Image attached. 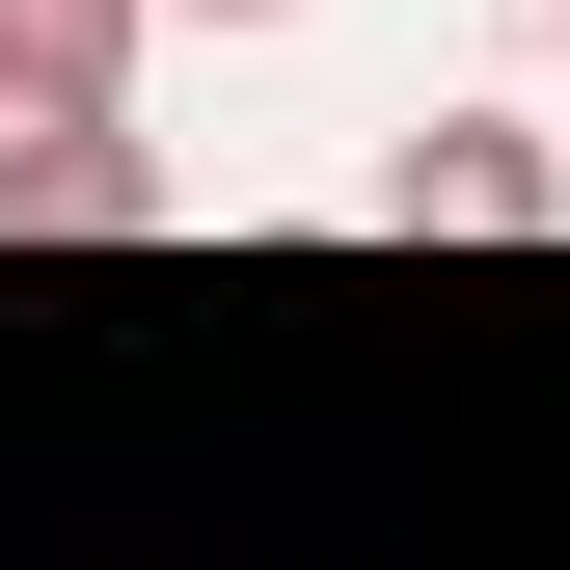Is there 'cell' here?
<instances>
[{
    "mask_svg": "<svg viewBox=\"0 0 570 570\" xmlns=\"http://www.w3.org/2000/svg\"><path fill=\"white\" fill-rule=\"evenodd\" d=\"M353 218H381V245H543V218H570V164H543L517 109H407Z\"/></svg>",
    "mask_w": 570,
    "mask_h": 570,
    "instance_id": "1",
    "label": "cell"
},
{
    "mask_svg": "<svg viewBox=\"0 0 570 570\" xmlns=\"http://www.w3.org/2000/svg\"><path fill=\"white\" fill-rule=\"evenodd\" d=\"M136 28L164 0H0V109H136Z\"/></svg>",
    "mask_w": 570,
    "mask_h": 570,
    "instance_id": "3",
    "label": "cell"
},
{
    "mask_svg": "<svg viewBox=\"0 0 570 570\" xmlns=\"http://www.w3.org/2000/svg\"><path fill=\"white\" fill-rule=\"evenodd\" d=\"M190 28H299V0H190Z\"/></svg>",
    "mask_w": 570,
    "mask_h": 570,
    "instance_id": "4",
    "label": "cell"
},
{
    "mask_svg": "<svg viewBox=\"0 0 570 570\" xmlns=\"http://www.w3.org/2000/svg\"><path fill=\"white\" fill-rule=\"evenodd\" d=\"M543 28H570V0H543Z\"/></svg>",
    "mask_w": 570,
    "mask_h": 570,
    "instance_id": "5",
    "label": "cell"
},
{
    "mask_svg": "<svg viewBox=\"0 0 570 570\" xmlns=\"http://www.w3.org/2000/svg\"><path fill=\"white\" fill-rule=\"evenodd\" d=\"M164 136L136 109H0V245H164Z\"/></svg>",
    "mask_w": 570,
    "mask_h": 570,
    "instance_id": "2",
    "label": "cell"
}]
</instances>
